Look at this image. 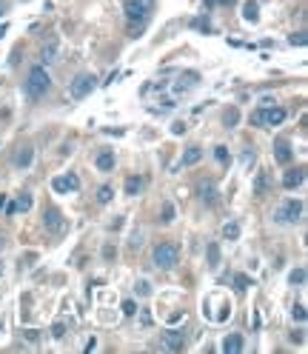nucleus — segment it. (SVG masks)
I'll use <instances>...</instances> for the list:
<instances>
[{
	"instance_id": "nucleus-1",
	"label": "nucleus",
	"mask_w": 308,
	"mask_h": 354,
	"mask_svg": "<svg viewBox=\"0 0 308 354\" xmlns=\"http://www.w3.org/2000/svg\"><path fill=\"white\" fill-rule=\"evenodd\" d=\"M151 9H154V0H129L126 3V17H129V32H140L143 26H146L148 15H151Z\"/></svg>"
},
{
	"instance_id": "nucleus-2",
	"label": "nucleus",
	"mask_w": 308,
	"mask_h": 354,
	"mask_svg": "<svg viewBox=\"0 0 308 354\" xmlns=\"http://www.w3.org/2000/svg\"><path fill=\"white\" fill-rule=\"evenodd\" d=\"M49 89H51L49 71L43 66H32L29 77H26V94H29L32 100H43V97L49 94Z\"/></svg>"
},
{
	"instance_id": "nucleus-3",
	"label": "nucleus",
	"mask_w": 308,
	"mask_h": 354,
	"mask_svg": "<svg viewBox=\"0 0 308 354\" xmlns=\"http://www.w3.org/2000/svg\"><path fill=\"white\" fill-rule=\"evenodd\" d=\"M97 86H100V83H97V77H95L92 71H80V74H77V77L69 83V94H71L74 100H83V97H89V94H92Z\"/></svg>"
},
{
	"instance_id": "nucleus-4",
	"label": "nucleus",
	"mask_w": 308,
	"mask_h": 354,
	"mask_svg": "<svg viewBox=\"0 0 308 354\" xmlns=\"http://www.w3.org/2000/svg\"><path fill=\"white\" fill-rule=\"evenodd\" d=\"M177 260H180V249L174 243H160L154 249V266L157 269H174Z\"/></svg>"
},
{
	"instance_id": "nucleus-5",
	"label": "nucleus",
	"mask_w": 308,
	"mask_h": 354,
	"mask_svg": "<svg viewBox=\"0 0 308 354\" xmlns=\"http://www.w3.org/2000/svg\"><path fill=\"white\" fill-rule=\"evenodd\" d=\"M300 217H303V200H285L280 209H277L274 223H280V226H288V223H297Z\"/></svg>"
},
{
	"instance_id": "nucleus-6",
	"label": "nucleus",
	"mask_w": 308,
	"mask_h": 354,
	"mask_svg": "<svg viewBox=\"0 0 308 354\" xmlns=\"http://www.w3.org/2000/svg\"><path fill=\"white\" fill-rule=\"evenodd\" d=\"M43 229L49 232V235H60L66 229V217L60 214V209H54V206H49L46 212H43Z\"/></svg>"
},
{
	"instance_id": "nucleus-7",
	"label": "nucleus",
	"mask_w": 308,
	"mask_h": 354,
	"mask_svg": "<svg viewBox=\"0 0 308 354\" xmlns=\"http://www.w3.org/2000/svg\"><path fill=\"white\" fill-rule=\"evenodd\" d=\"M57 54H60V40L57 37H49L43 46H40V66H51V63H57Z\"/></svg>"
},
{
	"instance_id": "nucleus-8",
	"label": "nucleus",
	"mask_w": 308,
	"mask_h": 354,
	"mask_svg": "<svg viewBox=\"0 0 308 354\" xmlns=\"http://www.w3.org/2000/svg\"><path fill=\"white\" fill-rule=\"evenodd\" d=\"M163 349L166 352H183V346H186V337H183V331L177 329H168V331H163Z\"/></svg>"
},
{
	"instance_id": "nucleus-9",
	"label": "nucleus",
	"mask_w": 308,
	"mask_h": 354,
	"mask_svg": "<svg viewBox=\"0 0 308 354\" xmlns=\"http://www.w3.org/2000/svg\"><path fill=\"white\" fill-rule=\"evenodd\" d=\"M51 189H54L57 194H66V191H77V189H80V177H77V174L54 177V180H51Z\"/></svg>"
},
{
	"instance_id": "nucleus-10",
	"label": "nucleus",
	"mask_w": 308,
	"mask_h": 354,
	"mask_svg": "<svg viewBox=\"0 0 308 354\" xmlns=\"http://www.w3.org/2000/svg\"><path fill=\"white\" fill-rule=\"evenodd\" d=\"M245 349V337L243 334H226L220 343V352L223 354H240Z\"/></svg>"
},
{
	"instance_id": "nucleus-11",
	"label": "nucleus",
	"mask_w": 308,
	"mask_h": 354,
	"mask_svg": "<svg viewBox=\"0 0 308 354\" xmlns=\"http://www.w3.org/2000/svg\"><path fill=\"white\" fill-rule=\"evenodd\" d=\"M285 118H288V115H285V109H280V106H265V109H262V123H265V126H280Z\"/></svg>"
},
{
	"instance_id": "nucleus-12",
	"label": "nucleus",
	"mask_w": 308,
	"mask_h": 354,
	"mask_svg": "<svg viewBox=\"0 0 308 354\" xmlns=\"http://www.w3.org/2000/svg\"><path fill=\"white\" fill-rule=\"evenodd\" d=\"M200 200L206 203V206H217L220 203V191H217V186L206 180V183H200Z\"/></svg>"
},
{
	"instance_id": "nucleus-13",
	"label": "nucleus",
	"mask_w": 308,
	"mask_h": 354,
	"mask_svg": "<svg viewBox=\"0 0 308 354\" xmlns=\"http://www.w3.org/2000/svg\"><path fill=\"white\" fill-rule=\"evenodd\" d=\"M274 157H277V163H283V166H285V163H291V157H294V152H291V143L280 137V140L274 143Z\"/></svg>"
},
{
	"instance_id": "nucleus-14",
	"label": "nucleus",
	"mask_w": 308,
	"mask_h": 354,
	"mask_svg": "<svg viewBox=\"0 0 308 354\" xmlns=\"http://www.w3.org/2000/svg\"><path fill=\"white\" fill-rule=\"evenodd\" d=\"M32 160H34L32 146H23V149H17L15 157H12V163H15L17 169H29V166H32Z\"/></svg>"
},
{
	"instance_id": "nucleus-15",
	"label": "nucleus",
	"mask_w": 308,
	"mask_h": 354,
	"mask_svg": "<svg viewBox=\"0 0 308 354\" xmlns=\"http://www.w3.org/2000/svg\"><path fill=\"white\" fill-rule=\"evenodd\" d=\"M303 180H306V169H291V171H285L283 186L291 191V189H300V186H303Z\"/></svg>"
},
{
	"instance_id": "nucleus-16",
	"label": "nucleus",
	"mask_w": 308,
	"mask_h": 354,
	"mask_svg": "<svg viewBox=\"0 0 308 354\" xmlns=\"http://www.w3.org/2000/svg\"><path fill=\"white\" fill-rule=\"evenodd\" d=\"M203 160V149L200 146H189L186 154H183V160H180V166H197Z\"/></svg>"
},
{
	"instance_id": "nucleus-17",
	"label": "nucleus",
	"mask_w": 308,
	"mask_h": 354,
	"mask_svg": "<svg viewBox=\"0 0 308 354\" xmlns=\"http://www.w3.org/2000/svg\"><path fill=\"white\" fill-rule=\"evenodd\" d=\"M243 20L245 23H257L260 20V6H257V0H248L243 6Z\"/></svg>"
},
{
	"instance_id": "nucleus-18",
	"label": "nucleus",
	"mask_w": 308,
	"mask_h": 354,
	"mask_svg": "<svg viewBox=\"0 0 308 354\" xmlns=\"http://www.w3.org/2000/svg\"><path fill=\"white\" fill-rule=\"evenodd\" d=\"M95 166H97L100 171H112L114 169V154L112 152H100L97 160H95Z\"/></svg>"
},
{
	"instance_id": "nucleus-19",
	"label": "nucleus",
	"mask_w": 308,
	"mask_h": 354,
	"mask_svg": "<svg viewBox=\"0 0 308 354\" xmlns=\"http://www.w3.org/2000/svg\"><path fill=\"white\" fill-rule=\"evenodd\" d=\"M223 123H226V129H234V126L240 123V109H237V106H228L226 115H223Z\"/></svg>"
},
{
	"instance_id": "nucleus-20",
	"label": "nucleus",
	"mask_w": 308,
	"mask_h": 354,
	"mask_svg": "<svg viewBox=\"0 0 308 354\" xmlns=\"http://www.w3.org/2000/svg\"><path fill=\"white\" fill-rule=\"evenodd\" d=\"M265 191H268V174L260 171L257 180H254V197H265Z\"/></svg>"
},
{
	"instance_id": "nucleus-21",
	"label": "nucleus",
	"mask_w": 308,
	"mask_h": 354,
	"mask_svg": "<svg viewBox=\"0 0 308 354\" xmlns=\"http://www.w3.org/2000/svg\"><path fill=\"white\" fill-rule=\"evenodd\" d=\"M174 214H177V212H174V206H171V203H163V209H160V223H163V226L174 223Z\"/></svg>"
},
{
	"instance_id": "nucleus-22",
	"label": "nucleus",
	"mask_w": 308,
	"mask_h": 354,
	"mask_svg": "<svg viewBox=\"0 0 308 354\" xmlns=\"http://www.w3.org/2000/svg\"><path fill=\"white\" fill-rule=\"evenodd\" d=\"M206 254H209V266L211 269H217V266H220V246H217V243H209Z\"/></svg>"
},
{
	"instance_id": "nucleus-23",
	"label": "nucleus",
	"mask_w": 308,
	"mask_h": 354,
	"mask_svg": "<svg viewBox=\"0 0 308 354\" xmlns=\"http://www.w3.org/2000/svg\"><path fill=\"white\" fill-rule=\"evenodd\" d=\"M112 197H114V189H112L109 183H106V186H100V189H97V203H100V206L112 203Z\"/></svg>"
},
{
	"instance_id": "nucleus-24",
	"label": "nucleus",
	"mask_w": 308,
	"mask_h": 354,
	"mask_svg": "<svg viewBox=\"0 0 308 354\" xmlns=\"http://www.w3.org/2000/svg\"><path fill=\"white\" fill-rule=\"evenodd\" d=\"M15 206H17V212H20V214H26V212L32 209V194H29V191H23V194L17 197Z\"/></svg>"
},
{
	"instance_id": "nucleus-25",
	"label": "nucleus",
	"mask_w": 308,
	"mask_h": 354,
	"mask_svg": "<svg viewBox=\"0 0 308 354\" xmlns=\"http://www.w3.org/2000/svg\"><path fill=\"white\" fill-rule=\"evenodd\" d=\"M140 189H143V180H140V177H129V180H126V194H129V197H134Z\"/></svg>"
},
{
	"instance_id": "nucleus-26",
	"label": "nucleus",
	"mask_w": 308,
	"mask_h": 354,
	"mask_svg": "<svg viewBox=\"0 0 308 354\" xmlns=\"http://www.w3.org/2000/svg\"><path fill=\"white\" fill-rule=\"evenodd\" d=\"M223 237H226V240H237V237H240V226H237V223H226V226H223Z\"/></svg>"
},
{
	"instance_id": "nucleus-27",
	"label": "nucleus",
	"mask_w": 308,
	"mask_h": 354,
	"mask_svg": "<svg viewBox=\"0 0 308 354\" xmlns=\"http://www.w3.org/2000/svg\"><path fill=\"white\" fill-rule=\"evenodd\" d=\"M134 294H137V297H148V294H151V283H148V280H137Z\"/></svg>"
},
{
	"instance_id": "nucleus-28",
	"label": "nucleus",
	"mask_w": 308,
	"mask_h": 354,
	"mask_svg": "<svg viewBox=\"0 0 308 354\" xmlns=\"http://www.w3.org/2000/svg\"><path fill=\"white\" fill-rule=\"evenodd\" d=\"M288 280H291V286H303V283H306V269H303V266H300V269H294Z\"/></svg>"
},
{
	"instance_id": "nucleus-29",
	"label": "nucleus",
	"mask_w": 308,
	"mask_h": 354,
	"mask_svg": "<svg viewBox=\"0 0 308 354\" xmlns=\"http://www.w3.org/2000/svg\"><path fill=\"white\" fill-rule=\"evenodd\" d=\"M51 337H54V340H63L66 337V323L57 320L54 326H51Z\"/></svg>"
},
{
	"instance_id": "nucleus-30",
	"label": "nucleus",
	"mask_w": 308,
	"mask_h": 354,
	"mask_svg": "<svg viewBox=\"0 0 308 354\" xmlns=\"http://www.w3.org/2000/svg\"><path fill=\"white\" fill-rule=\"evenodd\" d=\"M214 157H217L220 163H228V160H231V154H228L226 146H214Z\"/></svg>"
},
{
	"instance_id": "nucleus-31",
	"label": "nucleus",
	"mask_w": 308,
	"mask_h": 354,
	"mask_svg": "<svg viewBox=\"0 0 308 354\" xmlns=\"http://www.w3.org/2000/svg\"><path fill=\"white\" fill-rule=\"evenodd\" d=\"M248 286H251V280H248L245 274H237V277H234V288H237V291H245Z\"/></svg>"
},
{
	"instance_id": "nucleus-32",
	"label": "nucleus",
	"mask_w": 308,
	"mask_h": 354,
	"mask_svg": "<svg viewBox=\"0 0 308 354\" xmlns=\"http://www.w3.org/2000/svg\"><path fill=\"white\" fill-rule=\"evenodd\" d=\"M137 311H140V308H137L134 300H123V314H126V317H134Z\"/></svg>"
},
{
	"instance_id": "nucleus-33",
	"label": "nucleus",
	"mask_w": 308,
	"mask_h": 354,
	"mask_svg": "<svg viewBox=\"0 0 308 354\" xmlns=\"http://www.w3.org/2000/svg\"><path fill=\"white\" fill-rule=\"evenodd\" d=\"M291 317H294L297 323H303V320H306V306H303V303H297V306L291 308Z\"/></svg>"
},
{
	"instance_id": "nucleus-34",
	"label": "nucleus",
	"mask_w": 308,
	"mask_h": 354,
	"mask_svg": "<svg viewBox=\"0 0 308 354\" xmlns=\"http://www.w3.org/2000/svg\"><path fill=\"white\" fill-rule=\"evenodd\" d=\"M288 43H291V46H306V32L291 34V37H288Z\"/></svg>"
},
{
	"instance_id": "nucleus-35",
	"label": "nucleus",
	"mask_w": 308,
	"mask_h": 354,
	"mask_svg": "<svg viewBox=\"0 0 308 354\" xmlns=\"http://www.w3.org/2000/svg\"><path fill=\"white\" fill-rule=\"evenodd\" d=\"M171 135H186V123H183V120L171 123Z\"/></svg>"
},
{
	"instance_id": "nucleus-36",
	"label": "nucleus",
	"mask_w": 308,
	"mask_h": 354,
	"mask_svg": "<svg viewBox=\"0 0 308 354\" xmlns=\"http://www.w3.org/2000/svg\"><path fill=\"white\" fill-rule=\"evenodd\" d=\"M251 126H265V123H262V109H257V112L251 115Z\"/></svg>"
},
{
	"instance_id": "nucleus-37",
	"label": "nucleus",
	"mask_w": 308,
	"mask_h": 354,
	"mask_svg": "<svg viewBox=\"0 0 308 354\" xmlns=\"http://www.w3.org/2000/svg\"><path fill=\"white\" fill-rule=\"evenodd\" d=\"M191 26H194V29H203V32H211V26H209V23H206V17H203V20L197 17V20H194V23H191Z\"/></svg>"
},
{
	"instance_id": "nucleus-38",
	"label": "nucleus",
	"mask_w": 308,
	"mask_h": 354,
	"mask_svg": "<svg viewBox=\"0 0 308 354\" xmlns=\"http://www.w3.org/2000/svg\"><path fill=\"white\" fill-rule=\"evenodd\" d=\"M243 166L248 169V166H254V152H245L243 154Z\"/></svg>"
},
{
	"instance_id": "nucleus-39",
	"label": "nucleus",
	"mask_w": 308,
	"mask_h": 354,
	"mask_svg": "<svg viewBox=\"0 0 308 354\" xmlns=\"http://www.w3.org/2000/svg\"><path fill=\"white\" fill-rule=\"evenodd\" d=\"M95 346H97V340L92 337L89 343H86V346H83V352H86V354H89V352H95Z\"/></svg>"
},
{
	"instance_id": "nucleus-40",
	"label": "nucleus",
	"mask_w": 308,
	"mask_h": 354,
	"mask_svg": "<svg viewBox=\"0 0 308 354\" xmlns=\"http://www.w3.org/2000/svg\"><path fill=\"white\" fill-rule=\"evenodd\" d=\"M303 334H306V331H303V329H297V331H291V340H297V343H303Z\"/></svg>"
},
{
	"instance_id": "nucleus-41",
	"label": "nucleus",
	"mask_w": 308,
	"mask_h": 354,
	"mask_svg": "<svg viewBox=\"0 0 308 354\" xmlns=\"http://www.w3.org/2000/svg\"><path fill=\"white\" fill-rule=\"evenodd\" d=\"M140 320H143V326H148V323H151V314H146V308H143V314H140Z\"/></svg>"
},
{
	"instance_id": "nucleus-42",
	"label": "nucleus",
	"mask_w": 308,
	"mask_h": 354,
	"mask_svg": "<svg viewBox=\"0 0 308 354\" xmlns=\"http://www.w3.org/2000/svg\"><path fill=\"white\" fill-rule=\"evenodd\" d=\"M6 203H9V200H6V194H0V212L6 209Z\"/></svg>"
},
{
	"instance_id": "nucleus-43",
	"label": "nucleus",
	"mask_w": 308,
	"mask_h": 354,
	"mask_svg": "<svg viewBox=\"0 0 308 354\" xmlns=\"http://www.w3.org/2000/svg\"><path fill=\"white\" fill-rule=\"evenodd\" d=\"M220 3H223V6H234V3H237V0H220Z\"/></svg>"
}]
</instances>
